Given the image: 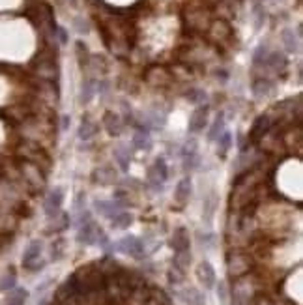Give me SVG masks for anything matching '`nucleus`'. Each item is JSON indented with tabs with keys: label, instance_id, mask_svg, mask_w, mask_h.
Here are the masks:
<instances>
[{
	"label": "nucleus",
	"instance_id": "obj_44",
	"mask_svg": "<svg viewBox=\"0 0 303 305\" xmlns=\"http://www.w3.org/2000/svg\"><path fill=\"white\" fill-rule=\"evenodd\" d=\"M54 38H58V41L62 45L68 43V32H66L62 27H56V30H54Z\"/></svg>",
	"mask_w": 303,
	"mask_h": 305
},
{
	"label": "nucleus",
	"instance_id": "obj_19",
	"mask_svg": "<svg viewBox=\"0 0 303 305\" xmlns=\"http://www.w3.org/2000/svg\"><path fill=\"white\" fill-rule=\"evenodd\" d=\"M273 81L268 79V77H254L253 82H251V92H253L254 98H268L271 92H273Z\"/></svg>",
	"mask_w": 303,
	"mask_h": 305
},
{
	"label": "nucleus",
	"instance_id": "obj_2",
	"mask_svg": "<svg viewBox=\"0 0 303 305\" xmlns=\"http://www.w3.org/2000/svg\"><path fill=\"white\" fill-rule=\"evenodd\" d=\"M77 242L81 245H107L109 244V238L107 234L103 232V229L99 227L96 221H86L84 225H81L79 227V230H77Z\"/></svg>",
	"mask_w": 303,
	"mask_h": 305
},
{
	"label": "nucleus",
	"instance_id": "obj_41",
	"mask_svg": "<svg viewBox=\"0 0 303 305\" xmlns=\"http://www.w3.org/2000/svg\"><path fill=\"white\" fill-rule=\"evenodd\" d=\"M13 287H15V275L13 273H8V275L0 279V290H11Z\"/></svg>",
	"mask_w": 303,
	"mask_h": 305
},
{
	"label": "nucleus",
	"instance_id": "obj_1",
	"mask_svg": "<svg viewBox=\"0 0 303 305\" xmlns=\"http://www.w3.org/2000/svg\"><path fill=\"white\" fill-rule=\"evenodd\" d=\"M17 170H19V178L25 182L27 187H30V189L34 191H41L45 187L47 175H45V170L41 169L39 165L23 159V161L17 163Z\"/></svg>",
	"mask_w": 303,
	"mask_h": 305
},
{
	"label": "nucleus",
	"instance_id": "obj_13",
	"mask_svg": "<svg viewBox=\"0 0 303 305\" xmlns=\"http://www.w3.org/2000/svg\"><path fill=\"white\" fill-rule=\"evenodd\" d=\"M170 247H172L174 253H184V251H189L191 247V238H189V230L185 227H176L170 236Z\"/></svg>",
	"mask_w": 303,
	"mask_h": 305
},
{
	"label": "nucleus",
	"instance_id": "obj_36",
	"mask_svg": "<svg viewBox=\"0 0 303 305\" xmlns=\"http://www.w3.org/2000/svg\"><path fill=\"white\" fill-rule=\"evenodd\" d=\"M189 262H191V253L189 251H184V253H176V255H174L172 266L178 268V270H182V272H187Z\"/></svg>",
	"mask_w": 303,
	"mask_h": 305
},
{
	"label": "nucleus",
	"instance_id": "obj_15",
	"mask_svg": "<svg viewBox=\"0 0 303 305\" xmlns=\"http://www.w3.org/2000/svg\"><path fill=\"white\" fill-rule=\"evenodd\" d=\"M197 279H199V283L204 287V289H213L217 283V277H215V270L211 266L208 260H202L199 266H197Z\"/></svg>",
	"mask_w": 303,
	"mask_h": 305
},
{
	"label": "nucleus",
	"instance_id": "obj_31",
	"mask_svg": "<svg viewBox=\"0 0 303 305\" xmlns=\"http://www.w3.org/2000/svg\"><path fill=\"white\" fill-rule=\"evenodd\" d=\"M131 223H133V215H131L129 212H122V210H120L114 217H111V227H113V229L124 230L127 229Z\"/></svg>",
	"mask_w": 303,
	"mask_h": 305
},
{
	"label": "nucleus",
	"instance_id": "obj_22",
	"mask_svg": "<svg viewBox=\"0 0 303 305\" xmlns=\"http://www.w3.org/2000/svg\"><path fill=\"white\" fill-rule=\"evenodd\" d=\"M51 225L47 227V234H58V232H64L68 227H70V213L60 212L56 213L54 217L49 219Z\"/></svg>",
	"mask_w": 303,
	"mask_h": 305
},
{
	"label": "nucleus",
	"instance_id": "obj_24",
	"mask_svg": "<svg viewBox=\"0 0 303 305\" xmlns=\"http://www.w3.org/2000/svg\"><path fill=\"white\" fill-rule=\"evenodd\" d=\"M98 129H99V125L96 124V122L90 118V116H84L81 120V125H79V139L81 141H90L92 137H96V133H98Z\"/></svg>",
	"mask_w": 303,
	"mask_h": 305
},
{
	"label": "nucleus",
	"instance_id": "obj_37",
	"mask_svg": "<svg viewBox=\"0 0 303 305\" xmlns=\"http://www.w3.org/2000/svg\"><path fill=\"white\" fill-rule=\"evenodd\" d=\"M268 55H270V49H268V45H258L256 49H254L253 53V66L254 68H262L266 62V58H268Z\"/></svg>",
	"mask_w": 303,
	"mask_h": 305
},
{
	"label": "nucleus",
	"instance_id": "obj_34",
	"mask_svg": "<svg viewBox=\"0 0 303 305\" xmlns=\"http://www.w3.org/2000/svg\"><path fill=\"white\" fill-rule=\"evenodd\" d=\"M66 245H68V242H66L64 238H56V240L51 244V258H53V260H60V258L64 256Z\"/></svg>",
	"mask_w": 303,
	"mask_h": 305
},
{
	"label": "nucleus",
	"instance_id": "obj_11",
	"mask_svg": "<svg viewBox=\"0 0 303 305\" xmlns=\"http://www.w3.org/2000/svg\"><path fill=\"white\" fill-rule=\"evenodd\" d=\"M36 73L39 75V79H45V81H56L58 79V64L54 60L53 56H41L39 62L36 64Z\"/></svg>",
	"mask_w": 303,
	"mask_h": 305
},
{
	"label": "nucleus",
	"instance_id": "obj_23",
	"mask_svg": "<svg viewBox=\"0 0 303 305\" xmlns=\"http://www.w3.org/2000/svg\"><path fill=\"white\" fill-rule=\"evenodd\" d=\"M28 300V290L23 287H13L11 290H8L2 305H25Z\"/></svg>",
	"mask_w": 303,
	"mask_h": 305
},
{
	"label": "nucleus",
	"instance_id": "obj_3",
	"mask_svg": "<svg viewBox=\"0 0 303 305\" xmlns=\"http://www.w3.org/2000/svg\"><path fill=\"white\" fill-rule=\"evenodd\" d=\"M227 268H228V275L234 279H240L247 275V273L253 270V258H251L247 253H242V251H232L228 253L227 256Z\"/></svg>",
	"mask_w": 303,
	"mask_h": 305
},
{
	"label": "nucleus",
	"instance_id": "obj_5",
	"mask_svg": "<svg viewBox=\"0 0 303 305\" xmlns=\"http://www.w3.org/2000/svg\"><path fill=\"white\" fill-rule=\"evenodd\" d=\"M148 184L154 191H163V184L168 180V165L163 158H156L154 165L148 169Z\"/></svg>",
	"mask_w": 303,
	"mask_h": 305
},
{
	"label": "nucleus",
	"instance_id": "obj_17",
	"mask_svg": "<svg viewBox=\"0 0 303 305\" xmlns=\"http://www.w3.org/2000/svg\"><path fill=\"white\" fill-rule=\"evenodd\" d=\"M101 124L111 137H120L122 135V131H124V120L120 118V115H116V113H113V111H107V113L103 115Z\"/></svg>",
	"mask_w": 303,
	"mask_h": 305
},
{
	"label": "nucleus",
	"instance_id": "obj_30",
	"mask_svg": "<svg viewBox=\"0 0 303 305\" xmlns=\"http://www.w3.org/2000/svg\"><path fill=\"white\" fill-rule=\"evenodd\" d=\"M281 39H283V45L287 47L288 53H296V51H299V36L298 34H294V30H290V28L283 30Z\"/></svg>",
	"mask_w": 303,
	"mask_h": 305
},
{
	"label": "nucleus",
	"instance_id": "obj_9",
	"mask_svg": "<svg viewBox=\"0 0 303 305\" xmlns=\"http://www.w3.org/2000/svg\"><path fill=\"white\" fill-rule=\"evenodd\" d=\"M185 19H187V25H189V28H193V30H199V32H204V30H208V27H210V23H211L210 13H208L206 10H202V8H193V10H187V13H185Z\"/></svg>",
	"mask_w": 303,
	"mask_h": 305
},
{
	"label": "nucleus",
	"instance_id": "obj_7",
	"mask_svg": "<svg viewBox=\"0 0 303 305\" xmlns=\"http://www.w3.org/2000/svg\"><path fill=\"white\" fill-rule=\"evenodd\" d=\"M208 34H210V39L217 45H228L232 41V28L227 21L223 19H217V21H211L210 27H208Z\"/></svg>",
	"mask_w": 303,
	"mask_h": 305
},
{
	"label": "nucleus",
	"instance_id": "obj_21",
	"mask_svg": "<svg viewBox=\"0 0 303 305\" xmlns=\"http://www.w3.org/2000/svg\"><path fill=\"white\" fill-rule=\"evenodd\" d=\"M94 208H96V212H98L99 215H103V217H107V219L114 217V215L122 210V206H120L114 199L113 201H96L94 202Z\"/></svg>",
	"mask_w": 303,
	"mask_h": 305
},
{
	"label": "nucleus",
	"instance_id": "obj_18",
	"mask_svg": "<svg viewBox=\"0 0 303 305\" xmlns=\"http://www.w3.org/2000/svg\"><path fill=\"white\" fill-rule=\"evenodd\" d=\"M191 193H193V184H191V178L185 176L176 184V189H174V202L178 204L180 208H184L191 199Z\"/></svg>",
	"mask_w": 303,
	"mask_h": 305
},
{
	"label": "nucleus",
	"instance_id": "obj_38",
	"mask_svg": "<svg viewBox=\"0 0 303 305\" xmlns=\"http://www.w3.org/2000/svg\"><path fill=\"white\" fill-rule=\"evenodd\" d=\"M182 158H184V170L185 172H193V170L201 165V156H199V152L185 154V156H182Z\"/></svg>",
	"mask_w": 303,
	"mask_h": 305
},
{
	"label": "nucleus",
	"instance_id": "obj_6",
	"mask_svg": "<svg viewBox=\"0 0 303 305\" xmlns=\"http://www.w3.org/2000/svg\"><path fill=\"white\" fill-rule=\"evenodd\" d=\"M114 249L133 256V258H144V255H146V245L137 236H124L118 244L114 245Z\"/></svg>",
	"mask_w": 303,
	"mask_h": 305
},
{
	"label": "nucleus",
	"instance_id": "obj_28",
	"mask_svg": "<svg viewBox=\"0 0 303 305\" xmlns=\"http://www.w3.org/2000/svg\"><path fill=\"white\" fill-rule=\"evenodd\" d=\"M75 56L77 62L81 68H90V62H92V53L88 49V45L82 41V39H77L75 41Z\"/></svg>",
	"mask_w": 303,
	"mask_h": 305
},
{
	"label": "nucleus",
	"instance_id": "obj_39",
	"mask_svg": "<svg viewBox=\"0 0 303 305\" xmlns=\"http://www.w3.org/2000/svg\"><path fill=\"white\" fill-rule=\"evenodd\" d=\"M168 283L170 285H182L184 283V279H185V272H182V270H178V268H170L168 270Z\"/></svg>",
	"mask_w": 303,
	"mask_h": 305
},
{
	"label": "nucleus",
	"instance_id": "obj_43",
	"mask_svg": "<svg viewBox=\"0 0 303 305\" xmlns=\"http://www.w3.org/2000/svg\"><path fill=\"white\" fill-rule=\"evenodd\" d=\"M247 301H245V298L242 296V292H240L238 289L232 290V300H230V305H245Z\"/></svg>",
	"mask_w": 303,
	"mask_h": 305
},
{
	"label": "nucleus",
	"instance_id": "obj_25",
	"mask_svg": "<svg viewBox=\"0 0 303 305\" xmlns=\"http://www.w3.org/2000/svg\"><path fill=\"white\" fill-rule=\"evenodd\" d=\"M114 161L118 163V167L124 172H127L129 170V165H131V152L129 148L125 146V144H118V146L114 148Z\"/></svg>",
	"mask_w": 303,
	"mask_h": 305
},
{
	"label": "nucleus",
	"instance_id": "obj_27",
	"mask_svg": "<svg viewBox=\"0 0 303 305\" xmlns=\"http://www.w3.org/2000/svg\"><path fill=\"white\" fill-rule=\"evenodd\" d=\"M131 144L137 148V150H144L148 152L152 148V139H150V133L146 129H141V127H137L135 133H133V139H131Z\"/></svg>",
	"mask_w": 303,
	"mask_h": 305
},
{
	"label": "nucleus",
	"instance_id": "obj_46",
	"mask_svg": "<svg viewBox=\"0 0 303 305\" xmlns=\"http://www.w3.org/2000/svg\"><path fill=\"white\" fill-rule=\"evenodd\" d=\"M66 2H68L71 8H77V6H79V0H66Z\"/></svg>",
	"mask_w": 303,
	"mask_h": 305
},
{
	"label": "nucleus",
	"instance_id": "obj_32",
	"mask_svg": "<svg viewBox=\"0 0 303 305\" xmlns=\"http://www.w3.org/2000/svg\"><path fill=\"white\" fill-rule=\"evenodd\" d=\"M225 131V113H219L215 116V120L211 122L210 131H208V141H215L217 137Z\"/></svg>",
	"mask_w": 303,
	"mask_h": 305
},
{
	"label": "nucleus",
	"instance_id": "obj_33",
	"mask_svg": "<svg viewBox=\"0 0 303 305\" xmlns=\"http://www.w3.org/2000/svg\"><path fill=\"white\" fill-rule=\"evenodd\" d=\"M96 94V81L94 79H84L81 86V101L82 103H90Z\"/></svg>",
	"mask_w": 303,
	"mask_h": 305
},
{
	"label": "nucleus",
	"instance_id": "obj_14",
	"mask_svg": "<svg viewBox=\"0 0 303 305\" xmlns=\"http://www.w3.org/2000/svg\"><path fill=\"white\" fill-rule=\"evenodd\" d=\"M262 68H266V70L273 71V73H285L288 68V58L285 53H281V51H270V55H268V58H266L264 66Z\"/></svg>",
	"mask_w": 303,
	"mask_h": 305
},
{
	"label": "nucleus",
	"instance_id": "obj_40",
	"mask_svg": "<svg viewBox=\"0 0 303 305\" xmlns=\"http://www.w3.org/2000/svg\"><path fill=\"white\" fill-rule=\"evenodd\" d=\"M73 27H75V30L79 34L90 32V25H88V21L84 19V17H75V19H73Z\"/></svg>",
	"mask_w": 303,
	"mask_h": 305
},
{
	"label": "nucleus",
	"instance_id": "obj_20",
	"mask_svg": "<svg viewBox=\"0 0 303 305\" xmlns=\"http://www.w3.org/2000/svg\"><path fill=\"white\" fill-rule=\"evenodd\" d=\"M92 180L96 182V184L111 185V184H114V182H116V170H114L111 165H101L99 169L94 170Z\"/></svg>",
	"mask_w": 303,
	"mask_h": 305
},
{
	"label": "nucleus",
	"instance_id": "obj_10",
	"mask_svg": "<svg viewBox=\"0 0 303 305\" xmlns=\"http://www.w3.org/2000/svg\"><path fill=\"white\" fill-rule=\"evenodd\" d=\"M62 202H64V189L62 187H54L47 193L44 202V210L47 217H54L56 213L62 212Z\"/></svg>",
	"mask_w": 303,
	"mask_h": 305
},
{
	"label": "nucleus",
	"instance_id": "obj_8",
	"mask_svg": "<svg viewBox=\"0 0 303 305\" xmlns=\"http://www.w3.org/2000/svg\"><path fill=\"white\" fill-rule=\"evenodd\" d=\"M275 124V118L271 116V113H266V115H260L256 120L253 122V125H251L249 129V142H253V144H258L260 139L268 133V131L271 129V125Z\"/></svg>",
	"mask_w": 303,
	"mask_h": 305
},
{
	"label": "nucleus",
	"instance_id": "obj_12",
	"mask_svg": "<svg viewBox=\"0 0 303 305\" xmlns=\"http://www.w3.org/2000/svg\"><path fill=\"white\" fill-rule=\"evenodd\" d=\"M144 79H146V82L152 84V86H167L172 81V75L165 68H161V66H152L150 70L146 71Z\"/></svg>",
	"mask_w": 303,
	"mask_h": 305
},
{
	"label": "nucleus",
	"instance_id": "obj_16",
	"mask_svg": "<svg viewBox=\"0 0 303 305\" xmlns=\"http://www.w3.org/2000/svg\"><path fill=\"white\" fill-rule=\"evenodd\" d=\"M208 113L210 107L208 105H199L193 115L189 116V133H201L208 124Z\"/></svg>",
	"mask_w": 303,
	"mask_h": 305
},
{
	"label": "nucleus",
	"instance_id": "obj_45",
	"mask_svg": "<svg viewBox=\"0 0 303 305\" xmlns=\"http://www.w3.org/2000/svg\"><path fill=\"white\" fill-rule=\"evenodd\" d=\"M70 124H71V118L68 115H64L62 116V129H68V127H70Z\"/></svg>",
	"mask_w": 303,
	"mask_h": 305
},
{
	"label": "nucleus",
	"instance_id": "obj_26",
	"mask_svg": "<svg viewBox=\"0 0 303 305\" xmlns=\"http://www.w3.org/2000/svg\"><path fill=\"white\" fill-rule=\"evenodd\" d=\"M180 296H182V300H184L185 305H204L206 303L204 294H202L199 289H195V287H187V289H184L182 292H180Z\"/></svg>",
	"mask_w": 303,
	"mask_h": 305
},
{
	"label": "nucleus",
	"instance_id": "obj_4",
	"mask_svg": "<svg viewBox=\"0 0 303 305\" xmlns=\"http://www.w3.org/2000/svg\"><path fill=\"white\" fill-rule=\"evenodd\" d=\"M41 249L44 245L39 240H32L28 244V247L23 253V268L28 272H39L45 266V262L41 260Z\"/></svg>",
	"mask_w": 303,
	"mask_h": 305
},
{
	"label": "nucleus",
	"instance_id": "obj_29",
	"mask_svg": "<svg viewBox=\"0 0 303 305\" xmlns=\"http://www.w3.org/2000/svg\"><path fill=\"white\" fill-rule=\"evenodd\" d=\"M215 141H217V156H219L221 159H225V158H227L228 150L232 148V135H230V133L225 129L221 135L217 137Z\"/></svg>",
	"mask_w": 303,
	"mask_h": 305
},
{
	"label": "nucleus",
	"instance_id": "obj_42",
	"mask_svg": "<svg viewBox=\"0 0 303 305\" xmlns=\"http://www.w3.org/2000/svg\"><path fill=\"white\" fill-rule=\"evenodd\" d=\"M217 298H219V301H221V303H225V301H227V283H223V281L217 285Z\"/></svg>",
	"mask_w": 303,
	"mask_h": 305
},
{
	"label": "nucleus",
	"instance_id": "obj_35",
	"mask_svg": "<svg viewBox=\"0 0 303 305\" xmlns=\"http://www.w3.org/2000/svg\"><path fill=\"white\" fill-rule=\"evenodd\" d=\"M185 98H187V101H189V103L201 105V103H204L208 96H206V92L202 90V88H195V86H193V88H189V90L185 92Z\"/></svg>",
	"mask_w": 303,
	"mask_h": 305
}]
</instances>
